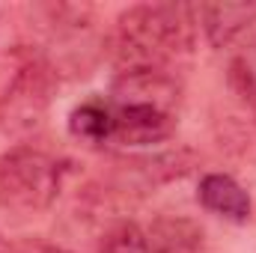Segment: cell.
Returning <instances> with one entry per match:
<instances>
[{
    "mask_svg": "<svg viewBox=\"0 0 256 253\" xmlns=\"http://www.w3.org/2000/svg\"><path fill=\"white\" fill-rule=\"evenodd\" d=\"M196 12L185 3H137L116 18L110 48L120 72L167 68L196 42Z\"/></svg>",
    "mask_w": 256,
    "mask_h": 253,
    "instance_id": "obj_1",
    "label": "cell"
},
{
    "mask_svg": "<svg viewBox=\"0 0 256 253\" xmlns=\"http://www.w3.org/2000/svg\"><path fill=\"white\" fill-rule=\"evenodd\" d=\"M114 140L122 146L164 143L179 122L182 86L167 68H128L110 84Z\"/></svg>",
    "mask_w": 256,
    "mask_h": 253,
    "instance_id": "obj_2",
    "label": "cell"
},
{
    "mask_svg": "<svg viewBox=\"0 0 256 253\" xmlns=\"http://www.w3.org/2000/svg\"><path fill=\"white\" fill-rule=\"evenodd\" d=\"M66 164L30 146H18L0 158V196L21 212L48 208L63 188Z\"/></svg>",
    "mask_w": 256,
    "mask_h": 253,
    "instance_id": "obj_3",
    "label": "cell"
},
{
    "mask_svg": "<svg viewBox=\"0 0 256 253\" xmlns=\"http://www.w3.org/2000/svg\"><path fill=\"white\" fill-rule=\"evenodd\" d=\"M54 92V72L39 54L33 51H18L12 78L6 80L0 92V116L9 128H27L39 126L48 102Z\"/></svg>",
    "mask_w": 256,
    "mask_h": 253,
    "instance_id": "obj_4",
    "label": "cell"
},
{
    "mask_svg": "<svg viewBox=\"0 0 256 253\" xmlns=\"http://www.w3.org/2000/svg\"><path fill=\"white\" fill-rule=\"evenodd\" d=\"M196 27L206 33L212 48H226L242 42L256 27V6H236V3H200L194 6Z\"/></svg>",
    "mask_w": 256,
    "mask_h": 253,
    "instance_id": "obj_5",
    "label": "cell"
},
{
    "mask_svg": "<svg viewBox=\"0 0 256 253\" xmlns=\"http://www.w3.org/2000/svg\"><path fill=\"white\" fill-rule=\"evenodd\" d=\"M196 196H200V206L206 212H212L218 218H226L232 224H244L250 218V208H254L248 190L226 173H206L200 179Z\"/></svg>",
    "mask_w": 256,
    "mask_h": 253,
    "instance_id": "obj_6",
    "label": "cell"
},
{
    "mask_svg": "<svg viewBox=\"0 0 256 253\" xmlns=\"http://www.w3.org/2000/svg\"><path fill=\"white\" fill-rule=\"evenodd\" d=\"M149 253H202L206 232L202 226L185 214H158L146 226Z\"/></svg>",
    "mask_w": 256,
    "mask_h": 253,
    "instance_id": "obj_7",
    "label": "cell"
},
{
    "mask_svg": "<svg viewBox=\"0 0 256 253\" xmlns=\"http://www.w3.org/2000/svg\"><path fill=\"white\" fill-rule=\"evenodd\" d=\"M114 108L108 98H86L68 114V134L80 143H108L114 140Z\"/></svg>",
    "mask_w": 256,
    "mask_h": 253,
    "instance_id": "obj_8",
    "label": "cell"
},
{
    "mask_svg": "<svg viewBox=\"0 0 256 253\" xmlns=\"http://www.w3.org/2000/svg\"><path fill=\"white\" fill-rule=\"evenodd\" d=\"M226 80L238 98H244L250 108H256V27L238 42L230 60V68H226Z\"/></svg>",
    "mask_w": 256,
    "mask_h": 253,
    "instance_id": "obj_9",
    "label": "cell"
},
{
    "mask_svg": "<svg viewBox=\"0 0 256 253\" xmlns=\"http://www.w3.org/2000/svg\"><path fill=\"white\" fill-rule=\"evenodd\" d=\"M98 253H149L146 230L137 226L134 220H120L104 230L98 242Z\"/></svg>",
    "mask_w": 256,
    "mask_h": 253,
    "instance_id": "obj_10",
    "label": "cell"
},
{
    "mask_svg": "<svg viewBox=\"0 0 256 253\" xmlns=\"http://www.w3.org/2000/svg\"><path fill=\"white\" fill-rule=\"evenodd\" d=\"M0 253H36V244L33 242H24V244H6V242H0Z\"/></svg>",
    "mask_w": 256,
    "mask_h": 253,
    "instance_id": "obj_11",
    "label": "cell"
}]
</instances>
